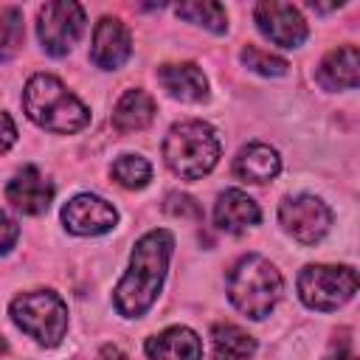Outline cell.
Returning <instances> with one entry per match:
<instances>
[{
	"instance_id": "1",
	"label": "cell",
	"mask_w": 360,
	"mask_h": 360,
	"mask_svg": "<svg viewBox=\"0 0 360 360\" xmlns=\"http://www.w3.org/2000/svg\"><path fill=\"white\" fill-rule=\"evenodd\" d=\"M172 250H174V236L163 228L149 231L135 242L129 267L112 292L115 309L124 318H141L155 304V298L166 281Z\"/></svg>"
},
{
	"instance_id": "2",
	"label": "cell",
	"mask_w": 360,
	"mask_h": 360,
	"mask_svg": "<svg viewBox=\"0 0 360 360\" xmlns=\"http://www.w3.org/2000/svg\"><path fill=\"white\" fill-rule=\"evenodd\" d=\"M22 110L37 127L56 135L79 132L90 121V110L51 73H37L25 82Z\"/></svg>"
},
{
	"instance_id": "3",
	"label": "cell",
	"mask_w": 360,
	"mask_h": 360,
	"mask_svg": "<svg viewBox=\"0 0 360 360\" xmlns=\"http://www.w3.org/2000/svg\"><path fill=\"white\" fill-rule=\"evenodd\" d=\"M281 287H284L281 273L276 270V264L270 259H264L259 253L242 256L228 273L231 304L253 321H262L273 312V307L281 298Z\"/></svg>"
},
{
	"instance_id": "4",
	"label": "cell",
	"mask_w": 360,
	"mask_h": 360,
	"mask_svg": "<svg viewBox=\"0 0 360 360\" xmlns=\"http://www.w3.org/2000/svg\"><path fill=\"white\" fill-rule=\"evenodd\" d=\"M166 166L183 180H200L219 160V138L205 121H180L163 141Z\"/></svg>"
},
{
	"instance_id": "5",
	"label": "cell",
	"mask_w": 360,
	"mask_h": 360,
	"mask_svg": "<svg viewBox=\"0 0 360 360\" xmlns=\"http://www.w3.org/2000/svg\"><path fill=\"white\" fill-rule=\"evenodd\" d=\"M11 321L37 343L56 346L68 332V307L53 290H31L11 301Z\"/></svg>"
},
{
	"instance_id": "6",
	"label": "cell",
	"mask_w": 360,
	"mask_h": 360,
	"mask_svg": "<svg viewBox=\"0 0 360 360\" xmlns=\"http://www.w3.org/2000/svg\"><path fill=\"white\" fill-rule=\"evenodd\" d=\"M357 292V270L352 264H307L298 273V295L309 309L332 312Z\"/></svg>"
},
{
	"instance_id": "7",
	"label": "cell",
	"mask_w": 360,
	"mask_h": 360,
	"mask_svg": "<svg viewBox=\"0 0 360 360\" xmlns=\"http://www.w3.org/2000/svg\"><path fill=\"white\" fill-rule=\"evenodd\" d=\"M82 31H84V8L79 3L56 0V3H45L39 8L37 37H39L45 53H51V56L70 53L73 45L79 42Z\"/></svg>"
},
{
	"instance_id": "8",
	"label": "cell",
	"mask_w": 360,
	"mask_h": 360,
	"mask_svg": "<svg viewBox=\"0 0 360 360\" xmlns=\"http://www.w3.org/2000/svg\"><path fill=\"white\" fill-rule=\"evenodd\" d=\"M278 222L301 245H315L332 228V208L321 197L295 194V197L281 200V205H278Z\"/></svg>"
},
{
	"instance_id": "9",
	"label": "cell",
	"mask_w": 360,
	"mask_h": 360,
	"mask_svg": "<svg viewBox=\"0 0 360 360\" xmlns=\"http://www.w3.org/2000/svg\"><path fill=\"white\" fill-rule=\"evenodd\" d=\"M253 17H256L259 31H262L270 42H276V45H281V48H298V45L307 39V34H309V28H307L301 11H298L295 6H290V3L262 0V3L253 8Z\"/></svg>"
},
{
	"instance_id": "10",
	"label": "cell",
	"mask_w": 360,
	"mask_h": 360,
	"mask_svg": "<svg viewBox=\"0 0 360 360\" xmlns=\"http://www.w3.org/2000/svg\"><path fill=\"white\" fill-rule=\"evenodd\" d=\"M62 222L76 236H98V233H107L115 228L118 211L96 194H76L73 200L65 202Z\"/></svg>"
},
{
	"instance_id": "11",
	"label": "cell",
	"mask_w": 360,
	"mask_h": 360,
	"mask_svg": "<svg viewBox=\"0 0 360 360\" xmlns=\"http://www.w3.org/2000/svg\"><path fill=\"white\" fill-rule=\"evenodd\" d=\"M6 197L17 211H22L28 217H39L48 211V205L53 200V186H51V180H45V174L37 166H22L8 180Z\"/></svg>"
},
{
	"instance_id": "12",
	"label": "cell",
	"mask_w": 360,
	"mask_h": 360,
	"mask_svg": "<svg viewBox=\"0 0 360 360\" xmlns=\"http://www.w3.org/2000/svg\"><path fill=\"white\" fill-rule=\"evenodd\" d=\"M132 53V39L129 31L124 28L121 20L115 17H101L93 31V45H90V59L101 70H118Z\"/></svg>"
},
{
	"instance_id": "13",
	"label": "cell",
	"mask_w": 360,
	"mask_h": 360,
	"mask_svg": "<svg viewBox=\"0 0 360 360\" xmlns=\"http://www.w3.org/2000/svg\"><path fill=\"white\" fill-rule=\"evenodd\" d=\"M262 219V211L256 205L253 197H248L245 191L239 188H228L217 197V205H214V222L219 231L225 233H242L253 225H259Z\"/></svg>"
},
{
	"instance_id": "14",
	"label": "cell",
	"mask_w": 360,
	"mask_h": 360,
	"mask_svg": "<svg viewBox=\"0 0 360 360\" xmlns=\"http://www.w3.org/2000/svg\"><path fill=\"white\" fill-rule=\"evenodd\" d=\"M158 82L160 87L180 101H205L208 98V79L194 62H180V65H160L158 68Z\"/></svg>"
},
{
	"instance_id": "15",
	"label": "cell",
	"mask_w": 360,
	"mask_h": 360,
	"mask_svg": "<svg viewBox=\"0 0 360 360\" xmlns=\"http://www.w3.org/2000/svg\"><path fill=\"white\" fill-rule=\"evenodd\" d=\"M318 82L326 90H352L360 84V51L354 45H340L329 51L318 65Z\"/></svg>"
},
{
	"instance_id": "16",
	"label": "cell",
	"mask_w": 360,
	"mask_h": 360,
	"mask_svg": "<svg viewBox=\"0 0 360 360\" xmlns=\"http://www.w3.org/2000/svg\"><path fill=\"white\" fill-rule=\"evenodd\" d=\"M146 354L152 360H200L202 343L188 326H169L146 340Z\"/></svg>"
},
{
	"instance_id": "17",
	"label": "cell",
	"mask_w": 360,
	"mask_h": 360,
	"mask_svg": "<svg viewBox=\"0 0 360 360\" xmlns=\"http://www.w3.org/2000/svg\"><path fill=\"white\" fill-rule=\"evenodd\" d=\"M281 172V158L267 143H248L233 160V174L245 183H270Z\"/></svg>"
},
{
	"instance_id": "18",
	"label": "cell",
	"mask_w": 360,
	"mask_h": 360,
	"mask_svg": "<svg viewBox=\"0 0 360 360\" xmlns=\"http://www.w3.org/2000/svg\"><path fill=\"white\" fill-rule=\"evenodd\" d=\"M155 118V101L146 90L135 87V90H127L115 110H112V127L121 132V135H129V132H141L152 124Z\"/></svg>"
},
{
	"instance_id": "19",
	"label": "cell",
	"mask_w": 360,
	"mask_h": 360,
	"mask_svg": "<svg viewBox=\"0 0 360 360\" xmlns=\"http://www.w3.org/2000/svg\"><path fill=\"white\" fill-rule=\"evenodd\" d=\"M214 360H253L256 340L236 323H217L211 329Z\"/></svg>"
},
{
	"instance_id": "20",
	"label": "cell",
	"mask_w": 360,
	"mask_h": 360,
	"mask_svg": "<svg viewBox=\"0 0 360 360\" xmlns=\"http://www.w3.org/2000/svg\"><path fill=\"white\" fill-rule=\"evenodd\" d=\"M174 11H177V17L194 22V25H202V28H208V31H214V34H225V28H228V14H225V8H222L219 3H214V0L180 3Z\"/></svg>"
},
{
	"instance_id": "21",
	"label": "cell",
	"mask_w": 360,
	"mask_h": 360,
	"mask_svg": "<svg viewBox=\"0 0 360 360\" xmlns=\"http://www.w3.org/2000/svg\"><path fill=\"white\" fill-rule=\"evenodd\" d=\"M110 174H112L115 183L124 186V188H143V186L152 180V166H149V160L141 158V155H121V158L112 163Z\"/></svg>"
},
{
	"instance_id": "22",
	"label": "cell",
	"mask_w": 360,
	"mask_h": 360,
	"mask_svg": "<svg viewBox=\"0 0 360 360\" xmlns=\"http://www.w3.org/2000/svg\"><path fill=\"white\" fill-rule=\"evenodd\" d=\"M25 28H22V11L20 8H3L0 11V62H8L22 48Z\"/></svg>"
},
{
	"instance_id": "23",
	"label": "cell",
	"mask_w": 360,
	"mask_h": 360,
	"mask_svg": "<svg viewBox=\"0 0 360 360\" xmlns=\"http://www.w3.org/2000/svg\"><path fill=\"white\" fill-rule=\"evenodd\" d=\"M242 62L253 70V73H262V76H284L287 73V59L270 53V51H262L256 45H245L242 48Z\"/></svg>"
},
{
	"instance_id": "24",
	"label": "cell",
	"mask_w": 360,
	"mask_h": 360,
	"mask_svg": "<svg viewBox=\"0 0 360 360\" xmlns=\"http://www.w3.org/2000/svg\"><path fill=\"white\" fill-rule=\"evenodd\" d=\"M163 208H166V214H172V217H180V219H202V208L194 202V197H188V194H169L166 197V202H163Z\"/></svg>"
},
{
	"instance_id": "25",
	"label": "cell",
	"mask_w": 360,
	"mask_h": 360,
	"mask_svg": "<svg viewBox=\"0 0 360 360\" xmlns=\"http://www.w3.org/2000/svg\"><path fill=\"white\" fill-rule=\"evenodd\" d=\"M17 236H20V225H17L8 214H3V211H0V256H3V253H8V250L14 248Z\"/></svg>"
},
{
	"instance_id": "26",
	"label": "cell",
	"mask_w": 360,
	"mask_h": 360,
	"mask_svg": "<svg viewBox=\"0 0 360 360\" xmlns=\"http://www.w3.org/2000/svg\"><path fill=\"white\" fill-rule=\"evenodd\" d=\"M14 141H17V127H14L11 115L0 110V152L11 149V146H14Z\"/></svg>"
},
{
	"instance_id": "27",
	"label": "cell",
	"mask_w": 360,
	"mask_h": 360,
	"mask_svg": "<svg viewBox=\"0 0 360 360\" xmlns=\"http://www.w3.org/2000/svg\"><path fill=\"white\" fill-rule=\"evenodd\" d=\"M98 360H124V354H121V349H115V346H104L101 354H98Z\"/></svg>"
},
{
	"instance_id": "28",
	"label": "cell",
	"mask_w": 360,
	"mask_h": 360,
	"mask_svg": "<svg viewBox=\"0 0 360 360\" xmlns=\"http://www.w3.org/2000/svg\"><path fill=\"white\" fill-rule=\"evenodd\" d=\"M326 360H357V357H354L352 352H346V349H338V352H335V354H329Z\"/></svg>"
},
{
	"instance_id": "29",
	"label": "cell",
	"mask_w": 360,
	"mask_h": 360,
	"mask_svg": "<svg viewBox=\"0 0 360 360\" xmlns=\"http://www.w3.org/2000/svg\"><path fill=\"white\" fill-rule=\"evenodd\" d=\"M3 349H6V343H3V338H0V352H3Z\"/></svg>"
}]
</instances>
